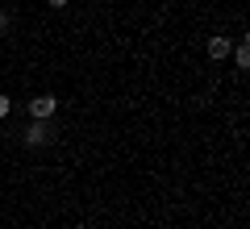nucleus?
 <instances>
[{
    "mask_svg": "<svg viewBox=\"0 0 250 229\" xmlns=\"http://www.w3.org/2000/svg\"><path fill=\"white\" fill-rule=\"evenodd\" d=\"M54 142V129H50V121H34L25 129V146L29 150H42V146H50Z\"/></svg>",
    "mask_w": 250,
    "mask_h": 229,
    "instance_id": "1",
    "label": "nucleus"
},
{
    "mask_svg": "<svg viewBox=\"0 0 250 229\" xmlns=\"http://www.w3.org/2000/svg\"><path fill=\"white\" fill-rule=\"evenodd\" d=\"M29 113H34V121H50V117L59 113V96H50V92L34 96V100H29Z\"/></svg>",
    "mask_w": 250,
    "mask_h": 229,
    "instance_id": "2",
    "label": "nucleus"
},
{
    "mask_svg": "<svg viewBox=\"0 0 250 229\" xmlns=\"http://www.w3.org/2000/svg\"><path fill=\"white\" fill-rule=\"evenodd\" d=\"M229 50H233V46H229V38H221V34H217V38H208V59H213V62H221Z\"/></svg>",
    "mask_w": 250,
    "mask_h": 229,
    "instance_id": "3",
    "label": "nucleus"
},
{
    "mask_svg": "<svg viewBox=\"0 0 250 229\" xmlns=\"http://www.w3.org/2000/svg\"><path fill=\"white\" fill-rule=\"evenodd\" d=\"M233 62H238V67H242V71H246V67H250V50H246V42H242V46H238V50H233Z\"/></svg>",
    "mask_w": 250,
    "mask_h": 229,
    "instance_id": "4",
    "label": "nucleus"
},
{
    "mask_svg": "<svg viewBox=\"0 0 250 229\" xmlns=\"http://www.w3.org/2000/svg\"><path fill=\"white\" fill-rule=\"evenodd\" d=\"M9 108H13V100H9V96H0V121L9 117Z\"/></svg>",
    "mask_w": 250,
    "mask_h": 229,
    "instance_id": "5",
    "label": "nucleus"
},
{
    "mask_svg": "<svg viewBox=\"0 0 250 229\" xmlns=\"http://www.w3.org/2000/svg\"><path fill=\"white\" fill-rule=\"evenodd\" d=\"M9 25H13V21H9V13L0 9V34H9Z\"/></svg>",
    "mask_w": 250,
    "mask_h": 229,
    "instance_id": "6",
    "label": "nucleus"
},
{
    "mask_svg": "<svg viewBox=\"0 0 250 229\" xmlns=\"http://www.w3.org/2000/svg\"><path fill=\"white\" fill-rule=\"evenodd\" d=\"M46 4H50V9H62V4H67V0H46Z\"/></svg>",
    "mask_w": 250,
    "mask_h": 229,
    "instance_id": "7",
    "label": "nucleus"
}]
</instances>
